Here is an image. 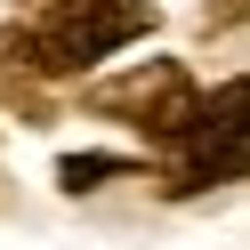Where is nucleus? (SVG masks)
I'll use <instances>...</instances> for the list:
<instances>
[{
	"instance_id": "obj_1",
	"label": "nucleus",
	"mask_w": 250,
	"mask_h": 250,
	"mask_svg": "<svg viewBox=\"0 0 250 250\" xmlns=\"http://www.w3.org/2000/svg\"><path fill=\"white\" fill-rule=\"evenodd\" d=\"M153 33V0H17V24L0 33L8 81H81L97 57Z\"/></svg>"
},
{
	"instance_id": "obj_2",
	"label": "nucleus",
	"mask_w": 250,
	"mask_h": 250,
	"mask_svg": "<svg viewBox=\"0 0 250 250\" xmlns=\"http://www.w3.org/2000/svg\"><path fill=\"white\" fill-rule=\"evenodd\" d=\"M89 113L129 121V129H146L153 146H186L210 105H202V81L178 65V57H146V65H129V73H113V81L89 89Z\"/></svg>"
},
{
	"instance_id": "obj_3",
	"label": "nucleus",
	"mask_w": 250,
	"mask_h": 250,
	"mask_svg": "<svg viewBox=\"0 0 250 250\" xmlns=\"http://www.w3.org/2000/svg\"><path fill=\"white\" fill-rule=\"evenodd\" d=\"M121 169H137V162H121V153H73V162H65V169H57V178H65V186H73V194H81V186H89V178H121Z\"/></svg>"
}]
</instances>
